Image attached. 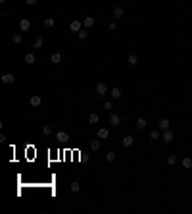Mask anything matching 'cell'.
Here are the masks:
<instances>
[{
  "label": "cell",
  "mask_w": 192,
  "mask_h": 214,
  "mask_svg": "<svg viewBox=\"0 0 192 214\" xmlns=\"http://www.w3.org/2000/svg\"><path fill=\"white\" fill-rule=\"evenodd\" d=\"M106 93H108V85H106V83H98V85H96V95H98V97H104Z\"/></svg>",
  "instance_id": "1"
},
{
  "label": "cell",
  "mask_w": 192,
  "mask_h": 214,
  "mask_svg": "<svg viewBox=\"0 0 192 214\" xmlns=\"http://www.w3.org/2000/svg\"><path fill=\"white\" fill-rule=\"evenodd\" d=\"M27 29H31V21L29 20H19V31H27Z\"/></svg>",
  "instance_id": "2"
},
{
  "label": "cell",
  "mask_w": 192,
  "mask_h": 214,
  "mask_svg": "<svg viewBox=\"0 0 192 214\" xmlns=\"http://www.w3.org/2000/svg\"><path fill=\"white\" fill-rule=\"evenodd\" d=\"M69 27H71V31H77V33H79V31H81V27H83V23H81L79 20H73V21L69 23Z\"/></svg>",
  "instance_id": "3"
},
{
  "label": "cell",
  "mask_w": 192,
  "mask_h": 214,
  "mask_svg": "<svg viewBox=\"0 0 192 214\" xmlns=\"http://www.w3.org/2000/svg\"><path fill=\"white\" fill-rule=\"evenodd\" d=\"M123 14H125V12H123V8H121V6H117V8H113L111 16H113L115 20H121V18H123Z\"/></svg>",
  "instance_id": "4"
},
{
  "label": "cell",
  "mask_w": 192,
  "mask_h": 214,
  "mask_svg": "<svg viewBox=\"0 0 192 214\" xmlns=\"http://www.w3.org/2000/svg\"><path fill=\"white\" fill-rule=\"evenodd\" d=\"M133 143H134L133 135H125V137H123V147H127V149H129V147H133Z\"/></svg>",
  "instance_id": "5"
},
{
  "label": "cell",
  "mask_w": 192,
  "mask_h": 214,
  "mask_svg": "<svg viewBox=\"0 0 192 214\" xmlns=\"http://www.w3.org/2000/svg\"><path fill=\"white\" fill-rule=\"evenodd\" d=\"M158 125H160V129H163V131H165V129H169V125H171V122H169L167 118H161Z\"/></svg>",
  "instance_id": "6"
},
{
  "label": "cell",
  "mask_w": 192,
  "mask_h": 214,
  "mask_svg": "<svg viewBox=\"0 0 192 214\" xmlns=\"http://www.w3.org/2000/svg\"><path fill=\"white\" fill-rule=\"evenodd\" d=\"M13 81H15V77H13L12 73H4V75H2V83L10 85V83H13Z\"/></svg>",
  "instance_id": "7"
},
{
  "label": "cell",
  "mask_w": 192,
  "mask_h": 214,
  "mask_svg": "<svg viewBox=\"0 0 192 214\" xmlns=\"http://www.w3.org/2000/svg\"><path fill=\"white\" fill-rule=\"evenodd\" d=\"M50 62L52 64H60V62H62V54H60V52H52Z\"/></svg>",
  "instance_id": "8"
},
{
  "label": "cell",
  "mask_w": 192,
  "mask_h": 214,
  "mask_svg": "<svg viewBox=\"0 0 192 214\" xmlns=\"http://www.w3.org/2000/svg\"><path fill=\"white\" fill-rule=\"evenodd\" d=\"M42 45H44V39H42V37H35V41H33V48H42Z\"/></svg>",
  "instance_id": "9"
},
{
  "label": "cell",
  "mask_w": 192,
  "mask_h": 214,
  "mask_svg": "<svg viewBox=\"0 0 192 214\" xmlns=\"http://www.w3.org/2000/svg\"><path fill=\"white\" fill-rule=\"evenodd\" d=\"M83 25L87 27V29H90V27L94 25V18H92V16H87V18H85V21H83Z\"/></svg>",
  "instance_id": "10"
},
{
  "label": "cell",
  "mask_w": 192,
  "mask_h": 214,
  "mask_svg": "<svg viewBox=\"0 0 192 214\" xmlns=\"http://www.w3.org/2000/svg\"><path fill=\"white\" fill-rule=\"evenodd\" d=\"M181 164H183V168L190 170V168H192V158H190V156H186V158H183V160H181Z\"/></svg>",
  "instance_id": "11"
},
{
  "label": "cell",
  "mask_w": 192,
  "mask_h": 214,
  "mask_svg": "<svg viewBox=\"0 0 192 214\" xmlns=\"http://www.w3.org/2000/svg\"><path fill=\"white\" fill-rule=\"evenodd\" d=\"M42 104V98L38 97V95H33L31 97V106H40Z\"/></svg>",
  "instance_id": "12"
},
{
  "label": "cell",
  "mask_w": 192,
  "mask_h": 214,
  "mask_svg": "<svg viewBox=\"0 0 192 214\" xmlns=\"http://www.w3.org/2000/svg\"><path fill=\"white\" fill-rule=\"evenodd\" d=\"M161 139H163L165 143H171L173 141V133L169 129H165V131H163V135H161Z\"/></svg>",
  "instance_id": "13"
},
{
  "label": "cell",
  "mask_w": 192,
  "mask_h": 214,
  "mask_svg": "<svg viewBox=\"0 0 192 214\" xmlns=\"http://www.w3.org/2000/svg\"><path fill=\"white\" fill-rule=\"evenodd\" d=\"M56 139H58V141H67V139H69V135H67V131H58V133H56Z\"/></svg>",
  "instance_id": "14"
},
{
  "label": "cell",
  "mask_w": 192,
  "mask_h": 214,
  "mask_svg": "<svg viewBox=\"0 0 192 214\" xmlns=\"http://www.w3.org/2000/svg\"><path fill=\"white\" fill-rule=\"evenodd\" d=\"M25 62H27V64H35V62H37V56H35L33 52H27V54H25Z\"/></svg>",
  "instance_id": "15"
},
{
  "label": "cell",
  "mask_w": 192,
  "mask_h": 214,
  "mask_svg": "<svg viewBox=\"0 0 192 214\" xmlns=\"http://www.w3.org/2000/svg\"><path fill=\"white\" fill-rule=\"evenodd\" d=\"M109 123H111V125H119V123H121V118L117 116V114H111V116H109Z\"/></svg>",
  "instance_id": "16"
},
{
  "label": "cell",
  "mask_w": 192,
  "mask_h": 214,
  "mask_svg": "<svg viewBox=\"0 0 192 214\" xmlns=\"http://www.w3.org/2000/svg\"><path fill=\"white\" fill-rule=\"evenodd\" d=\"M21 41H23V37H21V33H13V35H12V43H13V45H19Z\"/></svg>",
  "instance_id": "17"
},
{
  "label": "cell",
  "mask_w": 192,
  "mask_h": 214,
  "mask_svg": "<svg viewBox=\"0 0 192 214\" xmlns=\"http://www.w3.org/2000/svg\"><path fill=\"white\" fill-rule=\"evenodd\" d=\"M108 135H109V131L106 129V127H100V129H98V137H100V139H108Z\"/></svg>",
  "instance_id": "18"
},
{
  "label": "cell",
  "mask_w": 192,
  "mask_h": 214,
  "mask_svg": "<svg viewBox=\"0 0 192 214\" xmlns=\"http://www.w3.org/2000/svg\"><path fill=\"white\" fill-rule=\"evenodd\" d=\"M127 64H129V66H136V64H138L136 54H131V56H129V58H127Z\"/></svg>",
  "instance_id": "19"
},
{
  "label": "cell",
  "mask_w": 192,
  "mask_h": 214,
  "mask_svg": "<svg viewBox=\"0 0 192 214\" xmlns=\"http://www.w3.org/2000/svg\"><path fill=\"white\" fill-rule=\"evenodd\" d=\"M109 95H111V98H119V97H121V91H119V87H113V89L109 91Z\"/></svg>",
  "instance_id": "20"
},
{
  "label": "cell",
  "mask_w": 192,
  "mask_h": 214,
  "mask_svg": "<svg viewBox=\"0 0 192 214\" xmlns=\"http://www.w3.org/2000/svg\"><path fill=\"white\" fill-rule=\"evenodd\" d=\"M136 127H138V129H144V127H146V120H144V118H138V120H136Z\"/></svg>",
  "instance_id": "21"
},
{
  "label": "cell",
  "mask_w": 192,
  "mask_h": 214,
  "mask_svg": "<svg viewBox=\"0 0 192 214\" xmlns=\"http://www.w3.org/2000/svg\"><path fill=\"white\" fill-rule=\"evenodd\" d=\"M98 120H100V118H98V114H94V112H92V114H89V122H90V123H98Z\"/></svg>",
  "instance_id": "22"
},
{
  "label": "cell",
  "mask_w": 192,
  "mask_h": 214,
  "mask_svg": "<svg viewBox=\"0 0 192 214\" xmlns=\"http://www.w3.org/2000/svg\"><path fill=\"white\" fill-rule=\"evenodd\" d=\"M90 149H92V150H98V149H100V141H98V139L90 141Z\"/></svg>",
  "instance_id": "23"
},
{
  "label": "cell",
  "mask_w": 192,
  "mask_h": 214,
  "mask_svg": "<svg viewBox=\"0 0 192 214\" xmlns=\"http://www.w3.org/2000/svg\"><path fill=\"white\" fill-rule=\"evenodd\" d=\"M44 27L52 29V27H54V20H52V18H46V20H44Z\"/></svg>",
  "instance_id": "24"
},
{
  "label": "cell",
  "mask_w": 192,
  "mask_h": 214,
  "mask_svg": "<svg viewBox=\"0 0 192 214\" xmlns=\"http://www.w3.org/2000/svg\"><path fill=\"white\" fill-rule=\"evenodd\" d=\"M87 37H89V31H87V29H81V31H79V39L85 41Z\"/></svg>",
  "instance_id": "25"
},
{
  "label": "cell",
  "mask_w": 192,
  "mask_h": 214,
  "mask_svg": "<svg viewBox=\"0 0 192 214\" xmlns=\"http://www.w3.org/2000/svg\"><path fill=\"white\" fill-rule=\"evenodd\" d=\"M69 189H71V191H73V193H77V191L81 189V185H79V183H77V181H73V183H71V185H69Z\"/></svg>",
  "instance_id": "26"
},
{
  "label": "cell",
  "mask_w": 192,
  "mask_h": 214,
  "mask_svg": "<svg viewBox=\"0 0 192 214\" xmlns=\"http://www.w3.org/2000/svg\"><path fill=\"white\" fill-rule=\"evenodd\" d=\"M167 162H169V164H171V166H173V164H177V162H179V158H177V156H175V154H171V156H169V158H167Z\"/></svg>",
  "instance_id": "27"
},
{
  "label": "cell",
  "mask_w": 192,
  "mask_h": 214,
  "mask_svg": "<svg viewBox=\"0 0 192 214\" xmlns=\"http://www.w3.org/2000/svg\"><path fill=\"white\" fill-rule=\"evenodd\" d=\"M42 133H44L46 137H48V135H52V127H50V125H44V127H42Z\"/></svg>",
  "instance_id": "28"
},
{
  "label": "cell",
  "mask_w": 192,
  "mask_h": 214,
  "mask_svg": "<svg viewBox=\"0 0 192 214\" xmlns=\"http://www.w3.org/2000/svg\"><path fill=\"white\" fill-rule=\"evenodd\" d=\"M106 160H108V162H113V160H115V152H108V154H106Z\"/></svg>",
  "instance_id": "29"
},
{
  "label": "cell",
  "mask_w": 192,
  "mask_h": 214,
  "mask_svg": "<svg viewBox=\"0 0 192 214\" xmlns=\"http://www.w3.org/2000/svg\"><path fill=\"white\" fill-rule=\"evenodd\" d=\"M150 137H152V139H160V131H158V129H154L152 133H150Z\"/></svg>",
  "instance_id": "30"
},
{
  "label": "cell",
  "mask_w": 192,
  "mask_h": 214,
  "mask_svg": "<svg viewBox=\"0 0 192 214\" xmlns=\"http://www.w3.org/2000/svg\"><path fill=\"white\" fill-rule=\"evenodd\" d=\"M111 106H113V104H111V100H108V102H104V108H106V110H111Z\"/></svg>",
  "instance_id": "31"
},
{
  "label": "cell",
  "mask_w": 192,
  "mask_h": 214,
  "mask_svg": "<svg viewBox=\"0 0 192 214\" xmlns=\"http://www.w3.org/2000/svg\"><path fill=\"white\" fill-rule=\"evenodd\" d=\"M115 27H117V23H115V21H111V23H109V29H111V31H115Z\"/></svg>",
  "instance_id": "32"
},
{
  "label": "cell",
  "mask_w": 192,
  "mask_h": 214,
  "mask_svg": "<svg viewBox=\"0 0 192 214\" xmlns=\"http://www.w3.org/2000/svg\"><path fill=\"white\" fill-rule=\"evenodd\" d=\"M27 4H29V6H35V4H37V0H27Z\"/></svg>",
  "instance_id": "33"
}]
</instances>
